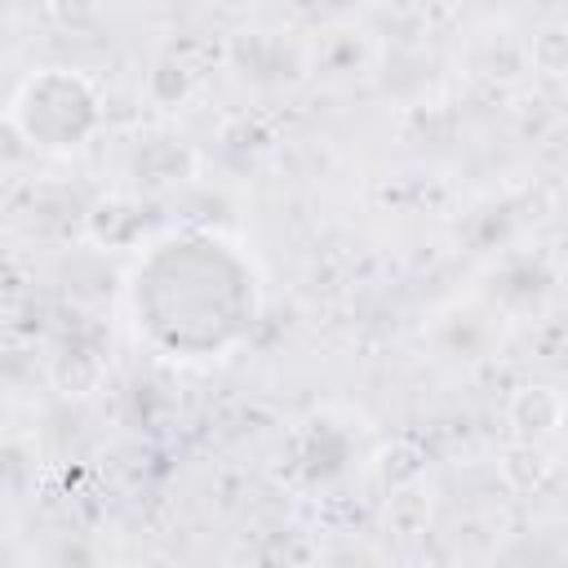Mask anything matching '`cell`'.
I'll list each match as a JSON object with an SVG mask.
<instances>
[{
  "label": "cell",
  "instance_id": "obj_3",
  "mask_svg": "<svg viewBox=\"0 0 568 568\" xmlns=\"http://www.w3.org/2000/svg\"><path fill=\"white\" fill-rule=\"evenodd\" d=\"M501 475H506V484H510V488L532 493V488L550 475V457L537 448V439H528V444H519V448H510V453H506Z\"/></svg>",
  "mask_w": 568,
  "mask_h": 568
},
{
  "label": "cell",
  "instance_id": "obj_2",
  "mask_svg": "<svg viewBox=\"0 0 568 568\" xmlns=\"http://www.w3.org/2000/svg\"><path fill=\"white\" fill-rule=\"evenodd\" d=\"M426 524H430V497L413 484L395 488L386 501V528L399 537H417V532H426Z\"/></svg>",
  "mask_w": 568,
  "mask_h": 568
},
{
  "label": "cell",
  "instance_id": "obj_5",
  "mask_svg": "<svg viewBox=\"0 0 568 568\" xmlns=\"http://www.w3.org/2000/svg\"><path fill=\"white\" fill-rule=\"evenodd\" d=\"M27 151V133L13 120H0V160H18Z\"/></svg>",
  "mask_w": 568,
  "mask_h": 568
},
{
  "label": "cell",
  "instance_id": "obj_4",
  "mask_svg": "<svg viewBox=\"0 0 568 568\" xmlns=\"http://www.w3.org/2000/svg\"><path fill=\"white\" fill-rule=\"evenodd\" d=\"M564 58H568V36H564V27H546V31L532 40V62H537L546 75H559V71H564Z\"/></svg>",
  "mask_w": 568,
  "mask_h": 568
},
{
  "label": "cell",
  "instance_id": "obj_1",
  "mask_svg": "<svg viewBox=\"0 0 568 568\" xmlns=\"http://www.w3.org/2000/svg\"><path fill=\"white\" fill-rule=\"evenodd\" d=\"M510 422L524 439H546L564 422V395L555 386H524L510 399Z\"/></svg>",
  "mask_w": 568,
  "mask_h": 568
}]
</instances>
